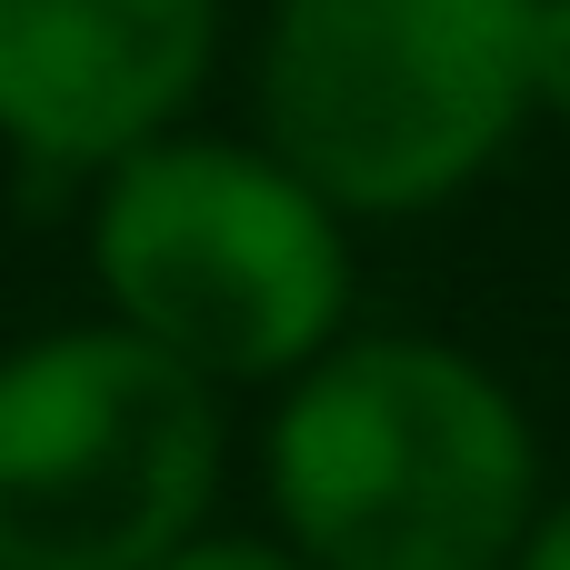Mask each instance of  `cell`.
<instances>
[{
  "mask_svg": "<svg viewBox=\"0 0 570 570\" xmlns=\"http://www.w3.org/2000/svg\"><path fill=\"white\" fill-rule=\"evenodd\" d=\"M150 570H311L281 531H190L180 551H160Z\"/></svg>",
  "mask_w": 570,
  "mask_h": 570,
  "instance_id": "obj_6",
  "label": "cell"
},
{
  "mask_svg": "<svg viewBox=\"0 0 570 570\" xmlns=\"http://www.w3.org/2000/svg\"><path fill=\"white\" fill-rule=\"evenodd\" d=\"M90 281L130 341L210 391H281L351 341V220L261 140L170 130L100 170Z\"/></svg>",
  "mask_w": 570,
  "mask_h": 570,
  "instance_id": "obj_2",
  "label": "cell"
},
{
  "mask_svg": "<svg viewBox=\"0 0 570 570\" xmlns=\"http://www.w3.org/2000/svg\"><path fill=\"white\" fill-rule=\"evenodd\" d=\"M541 0H271L261 150L341 220H421L461 200L531 120Z\"/></svg>",
  "mask_w": 570,
  "mask_h": 570,
  "instance_id": "obj_3",
  "label": "cell"
},
{
  "mask_svg": "<svg viewBox=\"0 0 570 570\" xmlns=\"http://www.w3.org/2000/svg\"><path fill=\"white\" fill-rule=\"evenodd\" d=\"M220 391L120 321L0 351V570H150L210 531Z\"/></svg>",
  "mask_w": 570,
  "mask_h": 570,
  "instance_id": "obj_4",
  "label": "cell"
},
{
  "mask_svg": "<svg viewBox=\"0 0 570 570\" xmlns=\"http://www.w3.org/2000/svg\"><path fill=\"white\" fill-rule=\"evenodd\" d=\"M531 110L570 120V0L531 10Z\"/></svg>",
  "mask_w": 570,
  "mask_h": 570,
  "instance_id": "obj_7",
  "label": "cell"
},
{
  "mask_svg": "<svg viewBox=\"0 0 570 570\" xmlns=\"http://www.w3.org/2000/svg\"><path fill=\"white\" fill-rule=\"evenodd\" d=\"M261 481L311 570H511L541 511V431L461 341L361 331L281 381Z\"/></svg>",
  "mask_w": 570,
  "mask_h": 570,
  "instance_id": "obj_1",
  "label": "cell"
},
{
  "mask_svg": "<svg viewBox=\"0 0 570 570\" xmlns=\"http://www.w3.org/2000/svg\"><path fill=\"white\" fill-rule=\"evenodd\" d=\"M210 50L220 0H0V150L100 180L190 120Z\"/></svg>",
  "mask_w": 570,
  "mask_h": 570,
  "instance_id": "obj_5",
  "label": "cell"
},
{
  "mask_svg": "<svg viewBox=\"0 0 570 570\" xmlns=\"http://www.w3.org/2000/svg\"><path fill=\"white\" fill-rule=\"evenodd\" d=\"M511 570H570V491L531 511V531H521V551H511Z\"/></svg>",
  "mask_w": 570,
  "mask_h": 570,
  "instance_id": "obj_8",
  "label": "cell"
}]
</instances>
